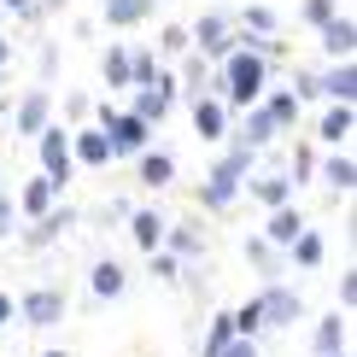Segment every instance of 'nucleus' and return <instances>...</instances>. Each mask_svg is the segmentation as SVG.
I'll use <instances>...</instances> for the list:
<instances>
[{"instance_id":"obj_1","label":"nucleus","mask_w":357,"mask_h":357,"mask_svg":"<svg viewBox=\"0 0 357 357\" xmlns=\"http://www.w3.org/2000/svg\"><path fill=\"white\" fill-rule=\"evenodd\" d=\"M211 94H217L229 112H252V106H264V94H270V65H264L258 53L234 47V53L211 70Z\"/></svg>"},{"instance_id":"obj_2","label":"nucleus","mask_w":357,"mask_h":357,"mask_svg":"<svg viewBox=\"0 0 357 357\" xmlns=\"http://www.w3.org/2000/svg\"><path fill=\"white\" fill-rule=\"evenodd\" d=\"M252 165H258V153H252V146H241V141H229V153H222L217 165L205 170V182H199V205H205V211H229V205L241 199Z\"/></svg>"},{"instance_id":"obj_3","label":"nucleus","mask_w":357,"mask_h":357,"mask_svg":"<svg viewBox=\"0 0 357 357\" xmlns=\"http://www.w3.org/2000/svg\"><path fill=\"white\" fill-rule=\"evenodd\" d=\"M36 158H41V176H47V188L53 193H65L70 188V176H77V165H70V123H53L36 135Z\"/></svg>"},{"instance_id":"obj_4","label":"nucleus","mask_w":357,"mask_h":357,"mask_svg":"<svg viewBox=\"0 0 357 357\" xmlns=\"http://www.w3.org/2000/svg\"><path fill=\"white\" fill-rule=\"evenodd\" d=\"M100 135L112 141V158H141L146 146H153V129L141 123V117H129V112H117V106H100Z\"/></svg>"},{"instance_id":"obj_5","label":"nucleus","mask_w":357,"mask_h":357,"mask_svg":"<svg viewBox=\"0 0 357 357\" xmlns=\"http://www.w3.org/2000/svg\"><path fill=\"white\" fill-rule=\"evenodd\" d=\"M18 322L24 328H59V322H65V310H70V299H65V287H47V281H41V287H29V293H18Z\"/></svg>"},{"instance_id":"obj_6","label":"nucleus","mask_w":357,"mask_h":357,"mask_svg":"<svg viewBox=\"0 0 357 357\" xmlns=\"http://www.w3.org/2000/svg\"><path fill=\"white\" fill-rule=\"evenodd\" d=\"M188 53H199L205 59V65H222V59H229L234 53V24L229 18H222V12H205V18L199 24H188Z\"/></svg>"},{"instance_id":"obj_7","label":"nucleus","mask_w":357,"mask_h":357,"mask_svg":"<svg viewBox=\"0 0 357 357\" xmlns=\"http://www.w3.org/2000/svg\"><path fill=\"white\" fill-rule=\"evenodd\" d=\"M176 94H182V88H176V77H170V70H158V82H153V88H135V100H129V117H141L146 129H158V123L170 117Z\"/></svg>"},{"instance_id":"obj_8","label":"nucleus","mask_w":357,"mask_h":357,"mask_svg":"<svg viewBox=\"0 0 357 357\" xmlns=\"http://www.w3.org/2000/svg\"><path fill=\"white\" fill-rule=\"evenodd\" d=\"M258 317H264V328H293V322L305 317V299L287 281H270V287L258 293Z\"/></svg>"},{"instance_id":"obj_9","label":"nucleus","mask_w":357,"mask_h":357,"mask_svg":"<svg viewBox=\"0 0 357 357\" xmlns=\"http://www.w3.org/2000/svg\"><path fill=\"white\" fill-rule=\"evenodd\" d=\"M47 123H53V94H47V88H29V94L18 100V106H12V135L36 141Z\"/></svg>"},{"instance_id":"obj_10","label":"nucleus","mask_w":357,"mask_h":357,"mask_svg":"<svg viewBox=\"0 0 357 357\" xmlns=\"http://www.w3.org/2000/svg\"><path fill=\"white\" fill-rule=\"evenodd\" d=\"M70 165H77V170H106V165H112V141L100 135L94 123L70 129Z\"/></svg>"},{"instance_id":"obj_11","label":"nucleus","mask_w":357,"mask_h":357,"mask_svg":"<svg viewBox=\"0 0 357 357\" xmlns=\"http://www.w3.org/2000/svg\"><path fill=\"white\" fill-rule=\"evenodd\" d=\"M317 36H322V53H328L334 65H351V53H357V18L351 12H334Z\"/></svg>"},{"instance_id":"obj_12","label":"nucleus","mask_w":357,"mask_h":357,"mask_svg":"<svg viewBox=\"0 0 357 357\" xmlns=\"http://www.w3.org/2000/svg\"><path fill=\"white\" fill-rule=\"evenodd\" d=\"M193 106V135L199 141H229V106H222L217 94H199V100H188Z\"/></svg>"},{"instance_id":"obj_13","label":"nucleus","mask_w":357,"mask_h":357,"mask_svg":"<svg viewBox=\"0 0 357 357\" xmlns=\"http://www.w3.org/2000/svg\"><path fill=\"white\" fill-rule=\"evenodd\" d=\"M165 229H170V217H165V211H153V205L129 211V241H135L146 258H153V252H165Z\"/></svg>"},{"instance_id":"obj_14","label":"nucleus","mask_w":357,"mask_h":357,"mask_svg":"<svg viewBox=\"0 0 357 357\" xmlns=\"http://www.w3.org/2000/svg\"><path fill=\"white\" fill-rule=\"evenodd\" d=\"M305 229H310V222L299 217V205H281V211H270V217H264V234H258V241H264V246H275V252H287Z\"/></svg>"},{"instance_id":"obj_15","label":"nucleus","mask_w":357,"mask_h":357,"mask_svg":"<svg viewBox=\"0 0 357 357\" xmlns=\"http://www.w3.org/2000/svg\"><path fill=\"white\" fill-rule=\"evenodd\" d=\"M317 94L328 106H357V65H328L317 77Z\"/></svg>"},{"instance_id":"obj_16","label":"nucleus","mask_w":357,"mask_h":357,"mask_svg":"<svg viewBox=\"0 0 357 357\" xmlns=\"http://www.w3.org/2000/svg\"><path fill=\"white\" fill-rule=\"evenodd\" d=\"M351 129H357V106H328V112H322V123H317V141L328 146V153H346Z\"/></svg>"},{"instance_id":"obj_17","label":"nucleus","mask_w":357,"mask_h":357,"mask_svg":"<svg viewBox=\"0 0 357 357\" xmlns=\"http://www.w3.org/2000/svg\"><path fill=\"white\" fill-rule=\"evenodd\" d=\"M135 182H141V188H153V193H158V188H170V182H176V158L165 153V146H146V153L135 158Z\"/></svg>"},{"instance_id":"obj_18","label":"nucleus","mask_w":357,"mask_h":357,"mask_svg":"<svg viewBox=\"0 0 357 357\" xmlns=\"http://www.w3.org/2000/svg\"><path fill=\"white\" fill-rule=\"evenodd\" d=\"M123 287H129V270H123L117 258H100L94 270H88V293H94L100 305H106V299H123Z\"/></svg>"},{"instance_id":"obj_19","label":"nucleus","mask_w":357,"mask_h":357,"mask_svg":"<svg viewBox=\"0 0 357 357\" xmlns=\"http://www.w3.org/2000/svg\"><path fill=\"white\" fill-rule=\"evenodd\" d=\"M12 205H18V217H29V222H41V217H47L53 205H59V193L47 188V176H29V182L18 188V199H12Z\"/></svg>"},{"instance_id":"obj_20","label":"nucleus","mask_w":357,"mask_h":357,"mask_svg":"<svg viewBox=\"0 0 357 357\" xmlns=\"http://www.w3.org/2000/svg\"><path fill=\"white\" fill-rule=\"evenodd\" d=\"M346 340H351V317H317V334H310V346H317V357H334V351H346Z\"/></svg>"},{"instance_id":"obj_21","label":"nucleus","mask_w":357,"mask_h":357,"mask_svg":"<svg viewBox=\"0 0 357 357\" xmlns=\"http://www.w3.org/2000/svg\"><path fill=\"white\" fill-rule=\"evenodd\" d=\"M246 193L264 205V211H281V205H293V182H287V176H246Z\"/></svg>"},{"instance_id":"obj_22","label":"nucleus","mask_w":357,"mask_h":357,"mask_svg":"<svg viewBox=\"0 0 357 357\" xmlns=\"http://www.w3.org/2000/svg\"><path fill=\"white\" fill-rule=\"evenodd\" d=\"M275 135H281V129L270 123V112H264V106H252V112H241V135H234L241 146H252V153H264V146H270Z\"/></svg>"},{"instance_id":"obj_23","label":"nucleus","mask_w":357,"mask_h":357,"mask_svg":"<svg viewBox=\"0 0 357 357\" xmlns=\"http://www.w3.org/2000/svg\"><path fill=\"white\" fill-rule=\"evenodd\" d=\"M165 252L176 264H188V258H205V234L193 229V222H170L165 229Z\"/></svg>"},{"instance_id":"obj_24","label":"nucleus","mask_w":357,"mask_h":357,"mask_svg":"<svg viewBox=\"0 0 357 357\" xmlns=\"http://www.w3.org/2000/svg\"><path fill=\"white\" fill-rule=\"evenodd\" d=\"M322 182H328V193L346 199V193L357 188V158L351 153H328V158H322Z\"/></svg>"},{"instance_id":"obj_25","label":"nucleus","mask_w":357,"mask_h":357,"mask_svg":"<svg viewBox=\"0 0 357 357\" xmlns=\"http://www.w3.org/2000/svg\"><path fill=\"white\" fill-rule=\"evenodd\" d=\"M100 12H106V24H112V29H135V24H146L153 0H100Z\"/></svg>"},{"instance_id":"obj_26","label":"nucleus","mask_w":357,"mask_h":357,"mask_svg":"<svg viewBox=\"0 0 357 357\" xmlns=\"http://www.w3.org/2000/svg\"><path fill=\"white\" fill-rule=\"evenodd\" d=\"M70 222H77V211H70V205H65V199H59V205H53V211H47V217H41V222H36V229H29V246H47V241H59V234H65V229H70Z\"/></svg>"},{"instance_id":"obj_27","label":"nucleus","mask_w":357,"mask_h":357,"mask_svg":"<svg viewBox=\"0 0 357 357\" xmlns=\"http://www.w3.org/2000/svg\"><path fill=\"white\" fill-rule=\"evenodd\" d=\"M264 112H270L275 129H299V112H305V106L287 94V88H270V94H264Z\"/></svg>"},{"instance_id":"obj_28","label":"nucleus","mask_w":357,"mask_h":357,"mask_svg":"<svg viewBox=\"0 0 357 357\" xmlns=\"http://www.w3.org/2000/svg\"><path fill=\"white\" fill-rule=\"evenodd\" d=\"M287 258H293V264H299V270H322V258H328V241H322V234H317V229H305V234H299V241H293V246H287Z\"/></svg>"},{"instance_id":"obj_29","label":"nucleus","mask_w":357,"mask_h":357,"mask_svg":"<svg viewBox=\"0 0 357 357\" xmlns=\"http://www.w3.org/2000/svg\"><path fill=\"white\" fill-rule=\"evenodd\" d=\"M275 29H281V18H275L270 6H246V12H241V29H234V36H246V41H270Z\"/></svg>"},{"instance_id":"obj_30","label":"nucleus","mask_w":357,"mask_h":357,"mask_svg":"<svg viewBox=\"0 0 357 357\" xmlns=\"http://www.w3.org/2000/svg\"><path fill=\"white\" fill-rule=\"evenodd\" d=\"M158 70H165V65H158L153 47H129V88H153Z\"/></svg>"},{"instance_id":"obj_31","label":"nucleus","mask_w":357,"mask_h":357,"mask_svg":"<svg viewBox=\"0 0 357 357\" xmlns=\"http://www.w3.org/2000/svg\"><path fill=\"white\" fill-rule=\"evenodd\" d=\"M100 82H106V88H129V47H123V41L106 47V59H100Z\"/></svg>"},{"instance_id":"obj_32","label":"nucleus","mask_w":357,"mask_h":357,"mask_svg":"<svg viewBox=\"0 0 357 357\" xmlns=\"http://www.w3.org/2000/svg\"><path fill=\"white\" fill-rule=\"evenodd\" d=\"M229 322H234V340H252V346H258V334H264V317H258V299H246L241 310H229Z\"/></svg>"},{"instance_id":"obj_33","label":"nucleus","mask_w":357,"mask_h":357,"mask_svg":"<svg viewBox=\"0 0 357 357\" xmlns=\"http://www.w3.org/2000/svg\"><path fill=\"white\" fill-rule=\"evenodd\" d=\"M234 340V322H229V310H217L211 317V328H205V346H199V357H222V346Z\"/></svg>"},{"instance_id":"obj_34","label":"nucleus","mask_w":357,"mask_h":357,"mask_svg":"<svg viewBox=\"0 0 357 357\" xmlns=\"http://www.w3.org/2000/svg\"><path fill=\"white\" fill-rule=\"evenodd\" d=\"M158 59H188V24H165L158 29Z\"/></svg>"},{"instance_id":"obj_35","label":"nucleus","mask_w":357,"mask_h":357,"mask_svg":"<svg viewBox=\"0 0 357 357\" xmlns=\"http://www.w3.org/2000/svg\"><path fill=\"white\" fill-rule=\"evenodd\" d=\"M334 12H340V0H305V6H299V18H305L310 29H322V24L334 18Z\"/></svg>"},{"instance_id":"obj_36","label":"nucleus","mask_w":357,"mask_h":357,"mask_svg":"<svg viewBox=\"0 0 357 357\" xmlns=\"http://www.w3.org/2000/svg\"><path fill=\"white\" fill-rule=\"evenodd\" d=\"M246 258H252V264H258V270H264V275H270V281L281 275V270H275V246H264V241H258V234H252V241H246Z\"/></svg>"},{"instance_id":"obj_37","label":"nucleus","mask_w":357,"mask_h":357,"mask_svg":"<svg viewBox=\"0 0 357 357\" xmlns=\"http://www.w3.org/2000/svg\"><path fill=\"white\" fill-rule=\"evenodd\" d=\"M310 170H317V153H310V146H299V153H293V170H287V182L299 188V182H310Z\"/></svg>"},{"instance_id":"obj_38","label":"nucleus","mask_w":357,"mask_h":357,"mask_svg":"<svg viewBox=\"0 0 357 357\" xmlns=\"http://www.w3.org/2000/svg\"><path fill=\"white\" fill-rule=\"evenodd\" d=\"M287 94L299 100V106H305V100H317V77H310V70H293V88H287Z\"/></svg>"},{"instance_id":"obj_39","label":"nucleus","mask_w":357,"mask_h":357,"mask_svg":"<svg viewBox=\"0 0 357 357\" xmlns=\"http://www.w3.org/2000/svg\"><path fill=\"white\" fill-rule=\"evenodd\" d=\"M351 305H357V275L340 270V317H351Z\"/></svg>"},{"instance_id":"obj_40","label":"nucleus","mask_w":357,"mask_h":357,"mask_svg":"<svg viewBox=\"0 0 357 357\" xmlns=\"http://www.w3.org/2000/svg\"><path fill=\"white\" fill-rule=\"evenodd\" d=\"M153 275L158 281H176V275H182V264H176L170 252H153Z\"/></svg>"},{"instance_id":"obj_41","label":"nucleus","mask_w":357,"mask_h":357,"mask_svg":"<svg viewBox=\"0 0 357 357\" xmlns=\"http://www.w3.org/2000/svg\"><path fill=\"white\" fill-rule=\"evenodd\" d=\"M12 18H41V0H0Z\"/></svg>"},{"instance_id":"obj_42","label":"nucleus","mask_w":357,"mask_h":357,"mask_svg":"<svg viewBox=\"0 0 357 357\" xmlns=\"http://www.w3.org/2000/svg\"><path fill=\"white\" fill-rule=\"evenodd\" d=\"M12 217H18V205H12V193H0V241L12 234Z\"/></svg>"},{"instance_id":"obj_43","label":"nucleus","mask_w":357,"mask_h":357,"mask_svg":"<svg viewBox=\"0 0 357 357\" xmlns=\"http://www.w3.org/2000/svg\"><path fill=\"white\" fill-rule=\"evenodd\" d=\"M222 357H258V346H252V340H229V346H222Z\"/></svg>"},{"instance_id":"obj_44","label":"nucleus","mask_w":357,"mask_h":357,"mask_svg":"<svg viewBox=\"0 0 357 357\" xmlns=\"http://www.w3.org/2000/svg\"><path fill=\"white\" fill-rule=\"evenodd\" d=\"M12 317H18V305H12V293L0 287V328H12Z\"/></svg>"},{"instance_id":"obj_45","label":"nucleus","mask_w":357,"mask_h":357,"mask_svg":"<svg viewBox=\"0 0 357 357\" xmlns=\"http://www.w3.org/2000/svg\"><path fill=\"white\" fill-rule=\"evenodd\" d=\"M6 59H12V41H6V36H0V70H6Z\"/></svg>"},{"instance_id":"obj_46","label":"nucleus","mask_w":357,"mask_h":357,"mask_svg":"<svg viewBox=\"0 0 357 357\" xmlns=\"http://www.w3.org/2000/svg\"><path fill=\"white\" fill-rule=\"evenodd\" d=\"M41 357H70V351H65V346H53V351H41Z\"/></svg>"},{"instance_id":"obj_47","label":"nucleus","mask_w":357,"mask_h":357,"mask_svg":"<svg viewBox=\"0 0 357 357\" xmlns=\"http://www.w3.org/2000/svg\"><path fill=\"white\" fill-rule=\"evenodd\" d=\"M334 357H351V351H334Z\"/></svg>"},{"instance_id":"obj_48","label":"nucleus","mask_w":357,"mask_h":357,"mask_svg":"<svg viewBox=\"0 0 357 357\" xmlns=\"http://www.w3.org/2000/svg\"><path fill=\"white\" fill-rule=\"evenodd\" d=\"M0 117H6V106H0Z\"/></svg>"}]
</instances>
